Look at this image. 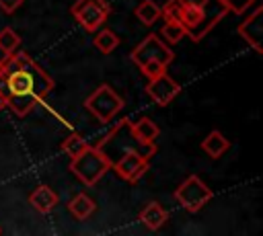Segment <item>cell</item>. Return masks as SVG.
<instances>
[{
	"mask_svg": "<svg viewBox=\"0 0 263 236\" xmlns=\"http://www.w3.org/2000/svg\"><path fill=\"white\" fill-rule=\"evenodd\" d=\"M25 0H0V8L6 12V14H12Z\"/></svg>",
	"mask_w": 263,
	"mask_h": 236,
	"instance_id": "d4e9b609",
	"label": "cell"
},
{
	"mask_svg": "<svg viewBox=\"0 0 263 236\" xmlns=\"http://www.w3.org/2000/svg\"><path fill=\"white\" fill-rule=\"evenodd\" d=\"M86 148H88V142H86L80 133H70V135L62 142V150H64L70 158H74V156L82 154Z\"/></svg>",
	"mask_w": 263,
	"mask_h": 236,
	"instance_id": "ffe728a7",
	"label": "cell"
},
{
	"mask_svg": "<svg viewBox=\"0 0 263 236\" xmlns=\"http://www.w3.org/2000/svg\"><path fill=\"white\" fill-rule=\"evenodd\" d=\"M228 148H230V142H228L218 129L210 131V133L205 135V140L201 142V150H203L210 158H220Z\"/></svg>",
	"mask_w": 263,
	"mask_h": 236,
	"instance_id": "5bb4252c",
	"label": "cell"
},
{
	"mask_svg": "<svg viewBox=\"0 0 263 236\" xmlns=\"http://www.w3.org/2000/svg\"><path fill=\"white\" fill-rule=\"evenodd\" d=\"M226 14H228V10H226L224 4H220L218 0H214V2L208 0V2L203 4V18L199 21V25H197L193 31L187 33V37H189L191 41H195V43L201 41V39H203V37H205V35H208V33H210V31H212L224 16H226Z\"/></svg>",
	"mask_w": 263,
	"mask_h": 236,
	"instance_id": "9c48e42d",
	"label": "cell"
},
{
	"mask_svg": "<svg viewBox=\"0 0 263 236\" xmlns=\"http://www.w3.org/2000/svg\"><path fill=\"white\" fill-rule=\"evenodd\" d=\"M261 16H263V8L257 6L255 12H253L245 23H240L238 29H236L238 35H240L257 53H263V43H261V39H263V23H261Z\"/></svg>",
	"mask_w": 263,
	"mask_h": 236,
	"instance_id": "30bf717a",
	"label": "cell"
},
{
	"mask_svg": "<svg viewBox=\"0 0 263 236\" xmlns=\"http://www.w3.org/2000/svg\"><path fill=\"white\" fill-rule=\"evenodd\" d=\"M109 168H111L109 156L105 154V150L95 148V146H88L82 154L74 156L72 162H70V170H72L74 176H76L78 181H82L86 187L97 185Z\"/></svg>",
	"mask_w": 263,
	"mask_h": 236,
	"instance_id": "7a4b0ae2",
	"label": "cell"
},
{
	"mask_svg": "<svg viewBox=\"0 0 263 236\" xmlns=\"http://www.w3.org/2000/svg\"><path fill=\"white\" fill-rule=\"evenodd\" d=\"M173 195H175V199H177L187 211L195 213V211H199V209L212 199V189H210L199 176L191 174V176H187V179L175 189Z\"/></svg>",
	"mask_w": 263,
	"mask_h": 236,
	"instance_id": "277c9868",
	"label": "cell"
},
{
	"mask_svg": "<svg viewBox=\"0 0 263 236\" xmlns=\"http://www.w3.org/2000/svg\"><path fill=\"white\" fill-rule=\"evenodd\" d=\"M160 35H162V39H164L166 43L175 45V43H179V41L185 37V27H183L181 21L164 18V25H162V29H160Z\"/></svg>",
	"mask_w": 263,
	"mask_h": 236,
	"instance_id": "e0dca14e",
	"label": "cell"
},
{
	"mask_svg": "<svg viewBox=\"0 0 263 236\" xmlns=\"http://www.w3.org/2000/svg\"><path fill=\"white\" fill-rule=\"evenodd\" d=\"M127 129H129V133H132V137L140 144V146H144V148H156V137H158V133H160V129H158V125L152 121V119H148V117H140L138 121H127Z\"/></svg>",
	"mask_w": 263,
	"mask_h": 236,
	"instance_id": "8fae6325",
	"label": "cell"
},
{
	"mask_svg": "<svg viewBox=\"0 0 263 236\" xmlns=\"http://www.w3.org/2000/svg\"><path fill=\"white\" fill-rule=\"evenodd\" d=\"M117 45H119V37H117L113 31H109V29L99 31L97 37H95V47H97L101 53H111Z\"/></svg>",
	"mask_w": 263,
	"mask_h": 236,
	"instance_id": "d6986e66",
	"label": "cell"
},
{
	"mask_svg": "<svg viewBox=\"0 0 263 236\" xmlns=\"http://www.w3.org/2000/svg\"><path fill=\"white\" fill-rule=\"evenodd\" d=\"M109 12H111V8H109L107 0H76L72 4L74 18L88 33L99 31V27L107 21Z\"/></svg>",
	"mask_w": 263,
	"mask_h": 236,
	"instance_id": "5b68a950",
	"label": "cell"
},
{
	"mask_svg": "<svg viewBox=\"0 0 263 236\" xmlns=\"http://www.w3.org/2000/svg\"><path fill=\"white\" fill-rule=\"evenodd\" d=\"M140 70H142V74H144V76L150 80V78H156L158 74L166 72V64L152 60V62H146V64H142V66H140Z\"/></svg>",
	"mask_w": 263,
	"mask_h": 236,
	"instance_id": "7402d4cb",
	"label": "cell"
},
{
	"mask_svg": "<svg viewBox=\"0 0 263 236\" xmlns=\"http://www.w3.org/2000/svg\"><path fill=\"white\" fill-rule=\"evenodd\" d=\"M68 209H70V213H72L74 218L86 220V218H90V215L95 213L97 205H95V201H92L86 193H78V195H74V197L70 199Z\"/></svg>",
	"mask_w": 263,
	"mask_h": 236,
	"instance_id": "9a60e30c",
	"label": "cell"
},
{
	"mask_svg": "<svg viewBox=\"0 0 263 236\" xmlns=\"http://www.w3.org/2000/svg\"><path fill=\"white\" fill-rule=\"evenodd\" d=\"M0 234H2V228H0Z\"/></svg>",
	"mask_w": 263,
	"mask_h": 236,
	"instance_id": "4316f807",
	"label": "cell"
},
{
	"mask_svg": "<svg viewBox=\"0 0 263 236\" xmlns=\"http://www.w3.org/2000/svg\"><path fill=\"white\" fill-rule=\"evenodd\" d=\"M181 92V86L166 74H158L156 78H150L146 84V94L158 105V107H166L177 94Z\"/></svg>",
	"mask_w": 263,
	"mask_h": 236,
	"instance_id": "ba28073f",
	"label": "cell"
},
{
	"mask_svg": "<svg viewBox=\"0 0 263 236\" xmlns=\"http://www.w3.org/2000/svg\"><path fill=\"white\" fill-rule=\"evenodd\" d=\"M208 0H181L183 6H203Z\"/></svg>",
	"mask_w": 263,
	"mask_h": 236,
	"instance_id": "484cf974",
	"label": "cell"
},
{
	"mask_svg": "<svg viewBox=\"0 0 263 236\" xmlns=\"http://www.w3.org/2000/svg\"><path fill=\"white\" fill-rule=\"evenodd\" d=\"M138 220H140L148 230L154 232V230H158V228L164 226V222L168 220V213H166V209H164L158 201H150V203H146V205L140 209Z\"/></svg>",
	"mask_w": 263,
	"mask_h": 236,
	"instance_id": "7c38bea8",
	"label": "cell"
},
{
	"mask_svg": "<svg viewBox=\"0 0 263 236\" xmlns=\"http://www.w3.org/2000/svg\"><path fill=\"white\" fill-rule=\"evenodd\" d=\"M84 107L101 121V123H109L121 109H123V99L109 86V84H101L99 88H95L88 99L84 101Z\"/></svg>",
	"mask_w": 263,
	"mask_h": 236,
	"instance_id": "3957f363",
	"label": "cell"
},
{
	"mask_svg": "<svg viewBox=\"0 0 263 236\" xmlns=\"http://www.w3.org/2000/svg\"><path fill=\"white\" fill-rule=\"evenodd\" d=\"M0 70L6 74L0 88V109L8 107L18 117L31 113L53 90V78L27 53H6L0 60Z\"/></svg>",
	"mask_w": 263,
	"mask_h": 236,
	"instance_id": "6da1fadb",
	"label": "cell"
},
{
	"mask_svg": "<svg viewBox=\"0 0 263 236\" xmlns=\"http://www.w3.org/2000/svg\"><path fill=\"white\" fill-rule=\"evenodd\" d=\"M148 160H150V156L146 152L125 150L119 156V160L115 162V172L127 183H138L148 172Z\"/></svg>",
	"mask_w": 263,
	"mask_h": 236,
	"instance_id": "52a82bcc",
	"label": "cell"
},
{
	"mask_svg": "<svg viewBox=\"0 0 263 236\" xmlns=\"http://www.w3.org/2000/svg\"><path fill=\"white\" fill-rule=\"evenodd\" d=\"M201 18H203V6H183L181 8V23L185 27V35L189 31H193Z\"/></svg>",
	"mask_w": 263,
	"mask_h": 236,
	"instance_id": "ac0fdd59",
	"label": "cell"
},
{
	"mask_svg": "<svg viewBox=\"0 0 263 236\" xmlns=\"http://www.w3.org/2000/svg\"><path fill=\"white\" fill-rule=\"evenodd\" d=\"M18 45H21V37L10 27H4L0 31V49L4 53H12V51H16Z\"/></svg>",
	"mask_w": 263,
	"mask_h": 236,
	"instance_id": "44dd1931",
	"label": "cell"
},
{
	"mask_svg": "<svg viewBox=\"0 0 263 236\" xmlns=\"http://www.w3.org/2000/svg\"><path fill=\"white\" fill-rule=\"evenodd\" d=\"M136 16L140 23L144 25H154L160 16H162V10L160 6L154 2V0H142L138 6H136Z\"/></svg>",
	"mask_w": 263,
	"mask_h": 236,
	"instance_id": "2e32d148",
	"label": "cell"
},
{
	"mask_svg": "<svg viewBox=\"0 0 263 236\" xmlns=\"http://www.w3.org/2000/svg\"><path fill=\"white\" fill-rule=\"evenodd\" d=\"M29 203H31L33 209H37L39 213H49V211L58 205V193H55L51 187H47V185H39L37 189L31 191Z\"/></svg>",
	"mask_w": 263,
	"mask_h": 236,
	"instance_id": "4fadbf2b",
	"label": "cell"
},
{
	"mask_svg": "<svg viewBox=\"0 0 263 236\" xmlns=\"http://www.w3.org/2000/svg\"><path fill=\"white\" fill-rule=\"evenodd\" d=\"M129 57H132V62L138 64V66H142V64H146V62H152V60L162 62V64L168 66V64L173 62L175 53H173V49H171L164 41H160L158 35L150 33L148 37H144V39L136 45V49L132 51Z\"/></svg>",
	"mask_w": 263,
	"mask_h": 236,
	"instance_id": "8992f818",
	"label": "cell"
},
{
	"mask_svg": "<svg viewBox=\"0 0 263 236\" xmlns=\"http://www.w3.org/2000/svg\"><path fill=\"white\" fill-rule=\"evenodd\" d=\"M218 2H220V4H224L228 12L232 10L234 14H242V12H245V10H247L255 0H218Z\"/></svg>",
	"mask_w": 263,
	"mask_h": 236,
	"instance_id": "cb8c5ba5",
	"label": "cell"
},
{
	"mask_svg": "<svg viewBox=\"0 0 263 236\" xmlns=\"http://www.w3.org/2000/svg\"><path fill=\"white\" fill-rule=\"evenodd\" d=\"M181 8H183L181 0H168V2L164 4V8H160V10H162V16H164V18L181 21Z\"/></svg>",
	"mask_w": 263,
	"mask_h": 236,
	"instance_id": "603a6c76",
	"label": "cell"
}]
</instances>
